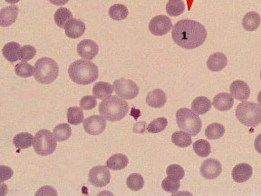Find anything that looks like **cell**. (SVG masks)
Instances as JSON below:
<instances>
[{
    "label": "cell",
    "instance_id": "obj_1",
    "mask_svg": "<svg viewBox=\"0 0 261 196\" xmlns=\"http://www.w3.org/2000/svg\"><path fill=\"white\" fill-rule=\"evenodd\" d=\"M171 35L173 41L180 47L193 49L205 42L207 33L201 23L193 20H183L175 25Z\"/></svg>",
    "mask_w": 261,
    "mask_h": 196
},
{
    "label": "cell",
    "instance_id": "obj_2",
    "mask_svg": "<svg viewBox=\"0 0 261 196\" xmlns=\"http://www.w3.org/2000/svg\"><path fill=\"white\" fill-rule=\"evenodd\" d=\"M68 73L71 80L79 85H88L97 81L99 70L94 63L78 60L71 64Z\"/></svg>",
    "mask_w": 261,
    "mask_h": 196
},
{
    "label": "cell",
    "instance_id": "obj_3",
    "mask_svg": "<svg viewBox=\"0 0 261 196\" xmlns=\"http://www.w3.org/2000/svg\"><path fill=\"white\" fill-rule=\"evenodd\" d=\"M128 108L127 102L115 95L104 99L99 107L100 114L110 122L119 121L122 119L127 113Z\"/></svg>",
    "mask_w": 261,
    "mask_h": 196
},
{
    "label": "cell",
    "instance_id": "obj_4",
    "mask_svg": "<svg viewBox=\"0 0 261 196\" xmlns=\"http://www.w3.org/2000/svg\"><path fill=\"white\" fill-rule=\"evenodd\" d=\"M58 74V65L52 58H42L35 64L34 76L39 84L49 85L57 79Z\"/></svg>",
    "mask_w": 261,
    "mask_h": 196
},
{
    "label": "cell",
    "instance_id": "obj_5",
    "mask_svg": "<svg viewBox=\"0 0 261 196\" xmlns=\"http://www.w3.org/2000/svg\"><path fill=\"white\" fill-rule=\"evenodd\" d=\"M238 120L247 127H256L261 123V107L256 103L244 101L236 109Z\"/></svg>",
    "mask_w": 261,
    "mask_h": 196
},
{
    "label": "cell",
    "instance_id": "obj_6",
    "mask_svg": "<svg viewBox=\"0 0 261 196\" xmlns=\"http://www.w3.org/2000/svg\"><path fill=\"white\" fill-rule=\"evenodd\" d=\"M176 119L179 128L192 136H197L201 130L200 117L189 108L180 109L177 112Z\"/></svg>",
    "mask_w": 261,
    "mask_h": 196
},
{
    "label": "cell",
    "instance_id": "obj_7",
    "mask_svg": "<svg viewBox=\"0 0 261 196\" xmlns=\"http://www.w3.org/2000/svg\"><path fill=\"white\" fill-rule=\"evenodd\" d=\"M33 146L37 154L47 156L54 152L57 147V142L49 130L41 129L35 135Z\"/></svg>",
    "mask_w": 261,
    "mask_h": 196
},
{
    "label": "cell",
    "instance_id": "obj_8",
    "mask_svg": "<svg viewBox=\"0 0 261 196\" xmlns=\"http://www.w3.org/2000/svg\"><path fill=\"white\" fill-rule=\"evenodd\" d=\"M113 89L116 94L125 100H132L137 97L140 89L133 81L124 79L116 80L113 83Z\"/></svg>",
    "mask_w": 261,
    "mask_h": 196
},
{
    "label": "cell",
    "instance_id": "obj_9",
    "mask_svg": "<svg viewBox=\"0 0 261 196\" xmlns=\"http://www.w3.org/2000/svg\"><path fill=\"white\" fill-rule=\"evenodd\" d=\"M111 179L110 171L105 166H97L93 168L89 174V180L96 187H103L109 183Z\"/></svg>",
    "mask_w": 261,
    "mask_h": 196
},
{
    "label": "cell",
    "instance_id": "obj_10",
    "mask_svg": "<svg viewBox=\"0 0 261 196\" xmlns=\"http://www.w3.org/2000/svg\"><path fill=\"white\" fill-rule=\"evenodd\" d=\"M172 27L171 20L164 15H159L153 18L149 28L151 32L156 36H162L168 33Z\"/></svg>",
    "mask_w": 261,
    "mask_h": 196
},
{
    "label": "cell",
    "instance_id": "obj_11",
    "mask_svg": "<svg viewBox=\"0 0 261 196\" xmlns=\"http://www.w3.org/2000/svg\"><path fill=\"white\" fill-rule=\"evenodd\" d=\"M106 122L103 116L92 115L86 118L83 123L84 129L88 134L98 136L102 134L106 129Z\"/></svg>",
    "mask_w": 261,
    "mask_h": 196
},
{
    "label": "cell",
    "instance_id": "obj_12",
    "mask_svg": "<svg viewBox=\"0 0 261 196\" xmlns=\"http://www.w3.org/2000/svg\"><path fill=\"white\" fill-rule=\"evenodd\" d=\"M202 175L207 179L216 178L222 171V166L216 160L210 159L205 161L201 167Z\"/></svg>",
    "mask_w": 261,
    "mask_h": 196
},
{
    "label": "cell",
    "instance_id": "obj_13",
    "mask_svg": "<svg viewBox=\"0 0 261 196\" xmlns=\"http://www.w3.org/2000/svg\"><path fill=\"white\" fill-rule=\"evenodd\" d=\"M99 50V47L96 43L89 39L83 40L77 46L79 55L84 59H93L97 55Z\"/></svg>",
    "mask_w": 261,
    "mask_h": 196
},
{
    "label": "cell",
    "instance_id": "obj_14",
    "mask_svg": "<svg viewBox=\"0 0 261 196\" xmlns=\"http://www.w3.org/2000/svg\"><path fill=\"white\" fill-rule=\"evenodd\" d=\"M84 23L81 20L72 19L65 25V33L67 36L71 38H78L82 36L85 31Z\"/></svg>",
    "mask_w": 261,
    "mask_h": 196
},
{
    "label": "cell",
    "instance_id": "obj_15",
    "mask_svg": "<svg viewBox=\"0 0 261 196\" xmlns=\"http://www.w3.org/2000/svg\"><path fill=\"white\" fill-rule=\"evenodd\" d=\"M232 95L239 101L247 100L250 94L247 84L242 81H236L232 83L230 88Z\"/></svg>",
    "mask_w": 261,
    "mask_h": 196
},
{
    "label": "cell",
    "instance_id": "obj_16",
    "mask_svg": "<svg viewBox=\"0 0 261 196\" xmlns=\"http://www.w3.org/2000/svg\"><path fill=\"white\" fill-rule=\"evenodd\" d=\"M19 10L16 6H11L2 10L0 13V25L6 27L14 24L18 17Z\"/></svg>",
    "mask_w": 261,
    "mask_h": 196
},
{
    "label": "cell",
    "instance_id": "obj_17",
    "mask_svg": "<svg viewBox=\"0 0 261 196\" xmlns=\"http://www.w3.org/2000/svg\"><path fill=\"white\" fill-rule=\"evenodd\" d=\"M228 63L227 56L223 53L216 52L212 54L208 59L207 65L212 72H219L223 70Z\"/></svg>",
    "mask_w": 261,
    "mask_h": 196
},
{
    "label": "cell",
    "instance_id": "obj_18",
    "mask_svg": "<svg viewBox=\"0 0 261 196\" xmlns=\"http://www.w3.org/2000/svg\"><path fill=\"white\" fill-rule=\"evenodd\" d=\"M252 175L251 167L247 164H240L236 166L232 173L233 180L238 183L244 182L249 180Z\"/></svg>",
    "mask_w": 261,
    "mask_h": 196
},
{
    "label": "cell",
    "instance_id": "obj_19",
    "mask_svg": "<svg viewBox=\"0 0 261 196\" xmlns=\"http://www.w3.org/2000/svg\"><path fill=\"white\" fill-rule=\"evenodd\" d=\"M166 101V95L160 89H155L150 92L146 98L147 104L153 108H160L165 104Z\"/></svg>",
    "mask_w": 261,
    "mask_h": 196
},
{
    "label": "cell",
    "instance_id": "obj_20",
    "mask_svg": "<svg viewBox=\"0 0 261 196\" xmlns=\"http://www.w3.org/2000/svg\"><path fill=\"white\" fill-rule=\"evenodd\" d=\"M234 102V98L230 94L227 93H222L214 97L213 104L219 110L228 111L232 108Z\"/></svg>",
    "mask_w": 261,
    "mask_h": 196
},
{
    "label": "cell",
    "instance_id": "obj_21",
    "mask_svg": "<svg viewBox=\"0 0 261 196\" xmlns=\"http://www.w3.org/2000/svg\"><path fill=\"white\" fill-rule=\"evenodd\" d=\"M211 107V101L204 96L196 98L191 104L192 110L200 115L207 113L210 110Z\"/></svg>",
    "mask_w": 261,
    "mask_h": 196
},
{
    "label": "cell",
    "instance_id": "obj_22",
    "mask_svg": "<svg viewBox=\"0 0 261 196\" xmlns=\"http://www.w3.org/2000/svg\"><path fill=\"white\" fill-rule=\"evenodd\" d=\"M113 92V88L111 85L102 82L96 83L93 90L94 95L100 100H104L110 97Z\"/></svg>",
    "mask_w": 261,
    "mask_h": 196
},
{
    "label": "cell",
    "instance_id": "obj_23",
    "mask_svg": "<svg viewBox=\"0 0 261 196\" xmlns=\"http://www.w3.org/2000/svg\"><path fill=\"white\" fill-rule=\"evenodd\" d=\"M21 45L16 42H10L7 44L3 49L5 57L9 61L14 62L19 59Z\"/></svg>",
    "mask_w": 261,
    "mask_h": 196
},
{
    "label": "cell",
    "instance_id": "obj_24",
    "mask_svg": "<svg viewBox=\"0 0 261 196\" xmlns=\"http://www.w3.org/2000/svg\"><path fill=\"white\" fill-rule=\"evenodd\" d=\"M128 164L127 156L122 154H116L111 156L107 162V166L113 171L121 170Z\"/></svg>",
    "mask_w": 261,
    "mask_h": 196
},
{
    "label": "cell",
    "instance_id": "obj_25",
    "mask_svg": "<svg viewBox=\"0 0 261 196\" xmlns=\"http://www.w3.org/2000/svg\"><path fill=\"white\" fill-rule=\"evenodd\" d=\"M260 24V18L259 15L254 12L247 13L242 20L243 28L248 31L256 30L259 26Z\"/></svg>",
    "mask_w": 261,
    "mask_h": 196
},
{
    "label": "cell",
    "instance_id": "obj_26",
    "mask_svg": "<svg viewBox=\"0 0 261 196\" xmlns=\"http://www.w3.org/2000/svg\"><path fill=\"white\" fill-rule=\"evenodd\" d=\"M53 134L56 141L62 142L67 141L71 137L72 129L68 124H60L54 128Z\"/></svg>",
    "mask_w": 261,
    "mask_h": 196
},
{
    "label": "cell",
    "instance_id": "obj_27",
    "mask_svg": "<svg viewBox=\"0 0 261 196\" xmlns=\"http://www.w3.org/2000/svg\"><path fill=\"white\" fill-rule=\"evenodd\" d=\"M34 137L28 133H21L14 138L13 143L17 148L26 149L32 146L34 143Z\"/></svg>",
    "mask_w": 261,
    "mask_h": 196
},
{
    "label": "cell",
    "instance_id": "obj_28",
    "mask_svg": "<svg viewBox=\"0 0 261 196\" xmlns=\"http://www.w3.org/2000/svg\"><path fill=\"white\" fill-rule=\"evenodd\" d=\"M72 19H73V15L71 11L64 8H59L54 15L56 24L62 28H63L68 22Z\"/></svg>",
    "mask_w": 261,
    "mask_h": 196
},
{
    "label": "cell",
    "instance_id": "obj_29",
    "mask_svg": "<svg viewBox=\"0 0 261 196\" xmlns=\"http://www.w3.org/2000/svg\"><path fill=\"white\" fill-rule=\"evenodd\" d=\"M224 126L219 123H213L209 125L205 130V135L209 140H218L225 134Z\"/></svg>",
    "mask_w": 261,
    "mask_h": 196
},
{
    "label": "cell",
    "instance_id": "obj_30",
    "mask_svg": "<svg viewBox=\"0 0 261 196\" xmlns=\"http://www.w3.org/2000/svg\"><path fill=\"white\" fill-rule=\"evenodd\" d=\"M172 143L180 148H186L192 143V138L189 134L184 132H176L171 137Z\"/></svg>",
    "mask_w": 261,
    "mask_h": 196
},
{
    "label": "cell",
    "instance_id": "obj_31",
    "mask_svg": "<svg viewBox=\"0 0 261 196\" xmlns=\"http://www.w3.org/2000/svg\"><path fill=\"white\" fill-rule=\"evenodd\" d=\"M185 10V6L182 0H170L167 4V14L171 17H177L182 14Z\"/></svg>",
    "mask_w": 261,
    "mask_h": 196
},
{
    "label": "cell",
    "instance_id": "obj_32",
    "mask_svg": "<svg viewBox=\"0 0 261 196\" xmlns=\"http://www.w3.org/2000/svg\"><path fill=\"white\" fill-rule=\"evenodd\" d=\"M109 16L115 21H121L126 18L128 14L127 8L124 5L116 4L110 7L108 12Z\"/></svg>",
    "mask_w": 261,
    "mask_h": 196
},
{
    "label": "cell",
    "instance_id": "obj_33",
    "mask_svg": "<svg viewBox=\"0 0 261 196\" xmlns=\"http://www.w3.org/2000/svg\"><path fill=\"white\" fill-rule=\"evenodd\" d=\"M67 119L68 122L73 125L82 123L84 120L83 110L78 107H72L68 109Z\"/></svg>",
    "mask_w": 261,
    "mask_h": 196
},
{
    "label": "cell",
    "instance_id": "obj_34",
    "mask_svg": "<svg viewBox=\"0 0 261 196\" xmlns=\"http://www.w3.org/2000/svg\"><path fill=\"white\" fill-rule=\"evenodd\" d=\"M194 152L202 158H206L211 153V146L205 140H199L195 142L193 145Z\"/></svg>",
    "mask_w": 261,
    "mask_h": 196
},
{
    "label": "cell",
    "instance_id": "obj_35",
    "mask_svg": "<svg viewBox=\"0 0 261 196\" xmlns=\"http://www.w3.org/2000/svg\"><path fill=\"white\" fill-rule=\"evenodd\" d=\"M15 72L18 76L26 79L33 75L34 69L30 64L26 62H21L16 65Z\"/></svg>",
    "mask_w": 261,
    "mask_h": 196
},
{
    "label": "cell",
    "instance_id": "obj_36",
    "mask_svg": "<svg viewBox=\"0 0 261 196\" xmlns=\"http://www.w3.org/2000/svg\"><path fill=\"white\" fill-rule=\"evenodd\" d=\"M126 184L129 188L138 191L143 188L145 181L143 176L138 173L130 175L127 178Z\"/></svg>",
    "mask_w": 261,
    "mask_h": 196
},
{
    "label": "cell",
    "instance_id": "obj_37",
    "mask_svg": "<svg viewBox=\"0 0 261 196\" xmlns=\"http://www.w3.org/2000/svg\"><path fill=\"white\" fill-rule=\"evenodd\" d=\"M168 124L167 120L165 117H159L152 121L149 125L147 130L152 134H158L163 131Z\"/></svg>",
    "mask_w": 261,
    "mask_h": 196
},
{
    "label": "cell",
    "instance_id": "obj_38",
    "mask_svg": "<svg viewBox=\"0 0 261 196\" xmlns=\"http://www.w3.org/2000/svg\"><path fill=\"white\" fill-rule=\"evenodd\" d=\"M164 190L168 192H176L180 187V180L168 176L162 182Z\"/></svg>",
    "mask_w": 261,
    "mask_h": 196
},
{
    "label": "cell",
    "instance_id": "obj_39",
    "mask_svg": "<svg viewBox=\"0 0 261 196\" xmlns=\"http://www.w3.org/2000/svg\"><path fill=\"white\" fill-rule=\"evenodd\" d=\"M166 173L168 176L180 181L185 176L184 169L180 165L177 164L170 165L167 168Z\"/></svg>",
    "mask_w": 261,
    "mask_h": 196
},
{
    "label": "cell",
    "instance_id": "obj_40",
    "mask_svg": "<svg viewBox=\"0 0 261 196\" xmlns=\"http://www.w3.org/2000/svg\"><path fill=\"white\" fill-rule=\"evenodd\" d=\"M36 53L35 48L31 45L23 46L20 50L19 59L24 61H29L34 57Z\"/></svg>",
    "mask_w": 261,
    "mask_h": 196
},
{
    "label": "cell",
    "instance_id": "obj_41",
    "mask_svg": "<svg viewBox=\"0 0 261 196\" xmlns=\"http://www.w3.org/2000/svg\"><path fill=\"white\" fill-rule=\"evenodd\" d=\"M97 105V99L93 96H86L83 97L80 102V107L86 110L94 108Z\"/></svg>",
    "mask_w": 261,
    "mask_h": 196
},
{
    "label": "cell",
    "instance_id": "obj_42",
    "mask_svg": "<svg viewBox=\"0 0 261 196\" xmlns=\"http://www.w3.org/2000/svg\"><path fill=\"white\" fill-rule=\"evenodd\" d=\"M2 170V182L5 181L9 179H10L13 175V170L9 167L7 166H1Z\"/></svg>",
    "mask_w": 261,
    "mask_h": 196
},
{
    "label": "cell",
    "instance_id": "obj_43",
    "mask_svg": "<svg viewBox=\"0 0 261 196\" xmlns=\"http://www.w3.org/2000/svg\"><path fill=\"white\" fill-rule=\"evenodd\" d=\"M147 123L145 122H140L136 123L134 127V132L137 134H142L145 132Z\"/></svg>",
    "mask_w": 261,
    "mask_h": 196
},
{
    "label": "cell",
    "instance_id": "obj_44",
    "mask_svg": "<svg viewBox=\"0 0 261 196\" xmlns=\"http://www.w3.org/2000/svg\"><path fill=\"white\" fill-rule=\"evenodd\" d=\"M254 147L257 152L261 154V134L258 135L255 139Z\"/></svg>",
    "mask_w": 261,
    "mask_h": 196
},
{
    "label": "cell",
    "instance_id": "obj_45",
    "mask_svg": "<svg viewBox=\"0 0 261 196\" xmlns=\"http://www.w3.org/2000/svg\"><path fill=\"white\" fill-rule=\"evenodd\" d=\"M49 1L55 6H60L66 4L69 0H49Z\"/></svg>",
    "mask_w": 261,
    "mask_h": 196
},
{
    "label": "cell",
    "instance_id": "obj_46",
    "mask_svg": "<svg viewBox=\"0 0 261 196\" xmlns=\"http://www.w3.org/2000/svg\"><path fill=\"white\" fill-rule=\"evenodd\" d=\"M5 1L10 4H16L19 3L20 0H5Z\"/></svg>",
    "mask_w": 261,
    "mask_h": 196
},
{
    "label": "cell",
    "instance_id": "obj_47",
    "mask_svg": "<svg viewBox=\"0 0 261 196\" xmlns=\"http://www.w3.org/2000/svg\"><path fill=\"white\" fill-rule=\"evenodd\" d=\"M257 100L258 103L261 105V91H260L257 95Z\"/></svg>",
    "mask_w": 261,
    "mask_h": 196
},
{
    "label": "cell",
    "instance_id": "obj_48",
    "mask_svg": "<svg viewBox=\"0 0 261 196\" xmlns=\"http://www.w3.org/2000/svg\"><path fill=\"white\" fill-rule=\"evenodd\" d=\"M260 79H261V71H260Z\"/></svg>",
    "mask_w": 261,
    "mask_h": 196
},
{
    "label": "cell",
    "instance_id": "obj_49",
    "mask_svg": "<svg viewBox=\"0 0 261 196\" xmlns=\"http://www.w3.org/2000/svg\"><path fill=\"white\" fill-rule=\"evenodd\" d=\"M169 1H170V0H169Z\"/></svg>",
    "mask_w": 261,
    "mask_h": 196
}]
</instances>
